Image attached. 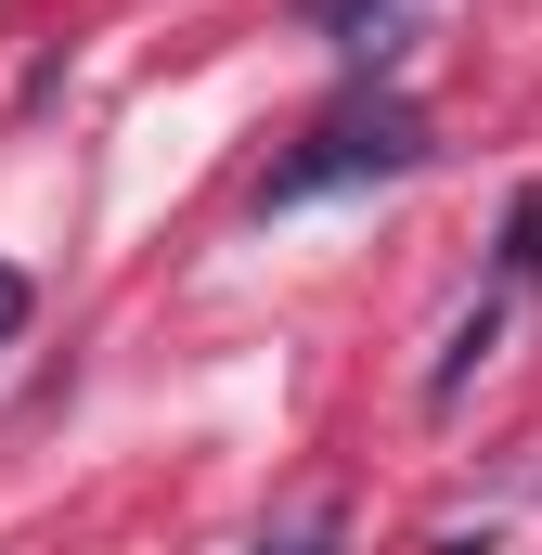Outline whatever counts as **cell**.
Here are the masks:
<instances>
[{"label":"cell","instance_id":"6da1fadb","mask_svg":"<svg viewBox=\"0 0 542 555\" xmlns=\"http://www.w3.org/2000/svg\"><path fill=\"white\" fill-rule=\"evenodd\" d=\"M426 155H439V142H426V117H413L401 91H349V104H323V117L259 168L246 207L284 220V207H323V194H362V181H413Z\"/></svg>","mask_w":542,"mask_h":555},{"label":"cell","instance_id":"7a4b0ae2","mask_svg":"<svg viewBox=\"0 0 542 555\" xmlns=\"http://www.w3.org/2000/svg\"><path fill=\"white\" fill-rule=\"evenodd\" d=\"M504 297H517V284H491V297H478V310H465V323H452V349H439V362H426V401H439V414H452V401H465V388H478V362H491V349H504Z\"/></svg>","mask_w":542,"mask_h":555},{"label":"cell","instance_id":"3957f363","mask_svg":"<svg viewBox=\"0 0 542 555\" xmlns=\"http://www.w3.org/2000/svg\"><path fill=\"white\" fill-rule=\"evenodd\" d=\"M401 0H297V26L310 39H336V52H375V26H388Z\"/></svg>","mask_w":542,"mask_h":555},{"label":"cell","instance_id":"277c9868","mask_svg":"<svg viewBox=\"0 0 542 555\" xmlns=\"http://www.w3.org/2000/svg\"><path fill=\"white\" fill-rule=\"evenodd\" d=\"M259 555H349V504H310L284 543H259Z\"/></svg>","mask_w":542,"mask_h":555},{"label":"cell","instance_id":"5b68a950","mask_svg":"<svg viewBox=\"0 0 542 555\" xmlns=\"http://www.w3.org/2000/svg\"><path fill=\"white\" fill-rule=\"evenodd\" d=\"M542 272V194H517L504 207V284H530Z\"/></svg>","mask_w":542,"mask_h":555},{"label":"cell","instance_id":"8992f818","mask_svg":"<svg viewBox=\"0 0 542 555\" xmlns=\"http://www.w3.org/2000/svg\"><path fill=\"white\" fill-rule=\"evenodd\" d=\"M26 323H39V284H26V272H13V259H0V349H13Z\"/></svg>","mask_w":542,"mask_h":555}]
</instances>
